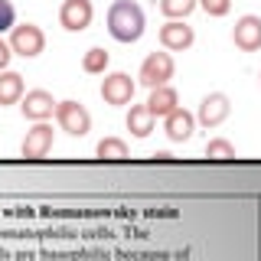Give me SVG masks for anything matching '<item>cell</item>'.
I'll list each match as a JSON object with an SVG mask.
<instances>
[{"mask_svg": "<svg viewBox=\"0 0 261 261\" xmlns=\"http://www.w3.org/2000/svg\"><path fill=\"white\" fill-rule=\"evenodd\" d=\"M108 33L118 43H137L144 36V10L134 0H114L108 10Z\"/></svg>", "mask_w": 261, "mask_h": 261, "instance_id": "obj_1", "label": "cell"}, {"mask_svg": "<svg viewBox=\"0 0 261 261\" xmlns=\"http://www.w3.org/2000/svg\"><path fill=\"white\" fill-rule=\"evenodd\" d=\"M10 49L13 56H23V59H36L46 49V33L36 27V23H20V27L10 30Z\"/></svg>", "mask_w": 261, "mask_h": 261, "instance_id": "obj_2", "label": "cell"}, {"mask_svg": "<svg viewBox=\"0 0 261 261\" xmlns=\"http://www.w3.org/2000/svg\"><path fill=\"white\" fill-rule=\"evenodd\" d=\"M56 121H59V127L72 137H85L88 130H92V114L85 111L82 101H59L56 105Z\"/></svg>", "mask_w": 261, "mask_h": 261, "instance_id": "obj_3", "label": "cell"}, {"mask_svg": "<svg viewBox=\"0 0 261 261\" xmlns=\"http://www.w3.org/2000/svg\"><path fill=\"white\" fill-rule=\"evenodd\" d=\"M173 56L170 53H150L147 59L141 62V82L147 88H160L173 79Z\"/></svg>", "mask_w": 261, "mask_h": 261, "instance_id": "obj_4", "label": "cell"}, {"mask_svg": "<svg viewBox=\"0 0 261 261\" xmlns=\"http://www.w3.org/2000/svg\"><path fill=\"white\" fill-rule=\"evenodd\" d=\"M56 98L46 92V88H33V92H27L23 95V101H20V111H23V118L27 121H49L56 114Z\"/></svg>", "mask_w": 261, "mask_h": 261, "instance_id": "obj_5", "label": "cell"}, {"mask_svg": "<svg viewBox=\"0 0 261 261\" xmlns=\"http://www.w3.org/2000/svg\"><path fill=\"white\" fill-rule=\"evenodd\" d=\"M92 16H95V7L92 0H65L59 7V23L69 33H82L92 27Z\"/></svg>", "mask_w": 261, "mask_h": 261, "instance_id": "obj_6", "label": "cell"}, {"mask_svg": "<svg viewBox=\"0 0 261 261\" xmlns=\"http://www.w3.org/2000/svg\"><path fill=\"white\" fill-rule=\"evenodd\" d=\"M53 137H56V130L53 124H46V121H39V124H33L27 130V137H23V157L27 160H43L49 150H53Z\"/></svg>", "mask_w": 261, "mask_h": 261, "instance_id": "obj_7", "label": "cell"}, {"mask_svg": "<svg viewBox=\"0 0 261 261\" xmlns=\"http://www.w3.org/2000/svg\"><path fill=\"white\" fill-rule=\"evenodd\" d=\"M228 111H232V105H228V98L222 92H209L206 98L199 101V111H196V121H199L202 127H219L222 121L228 118Z\"/></svg>", "mask_w": 261, "mask_h": 261, "instance_id": "obj_8", "label": "cell"}, {"mask_svg": "<svg viewBox=\"0 0 261 261\" xmlns=\"http://www.w3.org/2000/svg\"><path fill=\"white\" fill-rule=\"evenodd\" d=\"M134 88L137 85L130 82L127 72H111L101 82V98H105V105H127L134 98Z\"/></svg>", "mask_w": 261, "mask_h": 261, "instance_id": "obj_9", "label": "cell"}, {"mask_svg": "<svg viewBox=\"0 0 261 261\" xmlns=\"http://www.w3.org/2000/svg\"><path fill=\"white\" fill-rule=\"evenodd\" d=\"M196 39L193 27H186L183 20H170L160 27V46L167 49V53H183V49H190Z\"/></svg>", "mask_w": 261, "mask_h": 261, "instance_id": "obj_10", "label": "cell"}, {"mask_svg": "<svg viewBox=\"0 0 261 261\" xmlns=\"http://www.w3.org/2000/svg\"><path fill=\"white\" fill-rule=\"evenodd\" d=\"M232 39L242 53H258L261 49V16H242L232 30Z\"/></svg>", "mask_w": 261, "mask_h": 261, "instance_id": "obj_11", "label": "cell"}, {"mask_svg": "<svg viewBox=\"0 0 261 261\" xmlns=\"http://www.w3.org/2000/svg\"><path fill=\"white\" fill-rule=\"evenodd\" d=\"M147 108H150L153 118H167V114H173L179 108V95L176 88L170 85H160V88H150V98H147Z\"/></svg>", "mask_w": 261, "mask_h": 261, "instance_id": "obj_12", "label": "cell"}, {"mask_svg": "<svg viewBox=\"0 0 261 261\" xmlns=\"http://www.w3.org/2000/svg\"><path fill=\"white\" fill-rule=\"evenodd\" d=\"M163 121H167V124H163V127H167V137H170V141H176V144H183V141H190V137H193V127H196V118H193V114H190V111H183V108H176L173 114H167V118H163Z\"/></svg>", "mask_w": 261, "mask_h": 261, "instance_id": "obj_13", "label": "cell"}, {"mask_svg": "<svg viewBox=\"0 0 261 261\" xmlns=\"http://www.w3.org/2000/svg\"><path fill=\"white\" fill-rule=\"evenodd\" d=\"M23 101V75L20 72H0V108L4 105H16Z\"/></svg>", "mask_w": 261, "mask_h": 261, "instance_id": "obj_14", "label": "cell"}, {"mask_svg": "<svg viewBox=\"0 0 261 261\" xmlns=\"http://www.w3.org/2000/svg\"><path fill=\"white\" fill-rule=\"evenodd\" d=\"M153 124H157V118L150 114V108L147 105H134V108L127 111V130L134 137H147L153 130Z\"/></svg>", "mask_w": 261, "mask_h": 261, "instance_id": "obj_15", "label": "cell"}, {"mask_svg": "<svg viewBox=\"0 0 261 261\" xmlns=\"http://www.w3.org/2000/svg\"><path fill=\"white\" fill-rule=\"evenodd\" d=\"M108 62H111V56L105 53L101 46H95V49H88L85 56H82V69L88 72V75H101L105 69H108Z\"/></svg>", "mask_w": 261, "mask_h": 261, "instance_id": "obj_16", "label": "cell"}, {"mask_svg": "<svg viewBox=\"0 0 261 261\" xmlns=\"http://www.w3.org/2000/svg\"><path fill=\"white\" fill-rule=\"evenodd\" d=\"M199 0H160V13L170 16V20H186Z\"/></svg>", "mask_w": 261, "mask_h": 261, "instance_id": "obj_17", "label": "cell"}, {"mask_svg": "<svg viewBox=\"0 0 261 261\" xmlns=\"http://www.w3.org/2000/svg\"><path fill=\"white\" fill-rule=\"evenodd\" d=\"M98 157L101 160H124L127 144L121 141V137H105V141H98Z\"/></svg>", "mask_w": 261, "mask_h": 261, "instance_id": "obj_18", "label": "cell"}, {"mask_svg": "<svg viewBox=\"0 0 261 261\" xmlns=\"http://www.w3.org/2000/svg\"><path fill=\"white\" fill-rule=\"evenodd\" d=\"M206 157L212 160H235V147L225 141V137H216V141L206 144Z\"/></svg>", "mask_w": 261, "mask_h": 261, "instance_id": "obj_19", "label": "cell"}, {"mask_svg": "<svg viewBox=\"0 0 261 261\" xmlns=\"http://www.w3.org/2000/svg\"><path fill=\"white\" fill-rule=\"evenodd\" d=\"M13 20H16V10L10 0H0V33L13 30Z\"/></svg>", "mask_w": 261, "mask_h": 261, "instance_id": "obj_20", "label": "cell"}, {"mask_svg": "<svg viewBox=\"0 0 261 261\" xmlns=\"http://www.w3.org/2000/svg\"><path fill=\"white\" fill-rule=\"evenodd\" d=\"M199 7H202L209 16H225L228 7H232V0H199Z\"/></svg>", "mask_w": 261, "mask_h": 261, "instance_id": "obj_21", "label": "cell"}, {"mask_svg": "<svg viewBox=\"0 0 261 261\" xmlns=\"http://www.w3.org/2000/svg\"><path fill=\"white\" fill-rule=\"evenodd\" d=\"M10 59H13V49H10V43H4V39H0V72H7Z\"/></svg>", "mask_w": 261, "mask_h": 261, "instance_id": "obj_22", "label": "cell"}]
</instances>
